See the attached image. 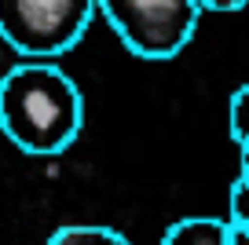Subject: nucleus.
Wrapping results in <instances>:
<instances>
[{
    "label": "nucleus",
    "mask_w": 249,
    "mask_h": 245,
    "mask_svg": "<svg viewBox=\"0 0 249 245\" xmlns=\"http://www.w3.org/2000/svg\"><path fill=\"white\" fill-rule=\"evenodd\" d=\"M198 4H202V11H220V15H224V11H238V8H246L249 0H198Z\"/></svg>",
    "instance_id": "6e6552de"
},
{
    "label": "nucleus",
    "mask_w": 249,
    "mask_h": 245,
    "mask_svg": "<svg viewBox=\"0 0 249 245\" xmlns=\"http://www.w3.org/2000/svg\"><path fill=\"white\" fill-rule=\"evenodd\" d=\"M161 245H227V220L216 216H187L165 230Z\"/></svg>",
    "instance_id": "20e7f679"
},
{
    "label": "nucleus",
    "mask_w": 249,
    "mask_h": 245,
    "mask_svg": "<svg viewBox=\"0 0 249 245\" xmlns=\"http://www.w3.org/2000/svg\"><path fill=\"white\" fill-rule=\"evenodd\" d=\"M227 245H249V227H234V223H227Z\"/></svg>",
    "instance_id": "1a4fd4ad"
},
{
    "label": "nucleus",
    "mask_w": 249,
    "mask_h": 245,
    "mask_svg": "<svg viewBox=\"0 0 249 245\" xmlns=\"http://www.w3.org/2000/svg\"><path fill=\"white\" fill-rule=\"evenodd\" d=\"M238 165H242V176H249V146H238Z\"/></svg>",
    "instance_id": "9d476101"
},
{
    "label": "nucleus",
    "mask_w": 249,
    "mask_h": 245,
    "mask_svg": "<svg viewBox=\"0 0 249 245\" xmlns=\"http://www.w3.org/2000/svg\"><path fill=\"white\" fill-rule=\"evenodd\" d=\"M44 245H132L121 230L114 227H99V223H70L59 227Z\"/></svg>",
    "instance_id": "39448f33"
},
{
    "label": "nucleus",
    "mask_w": 249,
    "mask_h": 245,
    "mask_svg": "<svg viewBox=\"0 0 249 245\" xmlns=\"http://www.w3.org/2000/svg\"><path fill=\"white\" fill-rule=\"evenodd\" d=\"M227 132L238 146H249V81L227 99Z\"/></svg>",
    "instance_id": "423d86ee"
},
{
    "label": "nucleus",
    "mask_w": 249,
    "mask_h": 245,
    "mask_svg": "<svg viewBox=\"0 0 249 245\" xmlns=\"http://www.w3.org/2000/svg\"><path fill=\"white\" fill-rule=\"evenodd\" d=\"M85 124V95L55 62L22 59L0 77V132L30 158L70 150Z\"/></svg>",
    "instance_id": "f257e3e1"
},
{
    "label": "nucleus",
    "mask_w": 249,
    "mask_h": 245,
    "mask_svg": "<svg viewBox=\"0 0 249 245\" xmlns=\"http://www.w3.org/2000/svg\"><path fill=\"white\" fill-rule=\"evenodd\" d=\"M95 0H0V40L22 59L55 62L88 33Z\"/></svg>",
    "instance_id": "7ed1b4c3"
},
{
    "label": "nucleus",
    "mask_w": 249,
    "mask_h": 245,
    "mask_svg": "<svg viewBox=\"0 0 249 245\" xmlns=\"http://www.w3.org/2000/svg\"><path fill=\"white\" fill-rule=\"evenodd\" d=\"M227 223L249 227V176H242V172L227 191Z\"/></svg>",
    "instance_id": "0eeeda50"
},
{
    "label": "nucleus",
    "mask_w": 249,
    "mask_h": 245,
    "mask_svg": "<svg viewBox=\"0 0 249 245\" xmlns=\"http://www.w3.org/2000/svg\"><path fill=\"white\" fill-rule=\"evenodd\" d=\"M95 11L114 30V37L147 62H169L198 33V0H95Z\"/></svg>",
    "instance_id": "f03ea898"
}]
</instances>
